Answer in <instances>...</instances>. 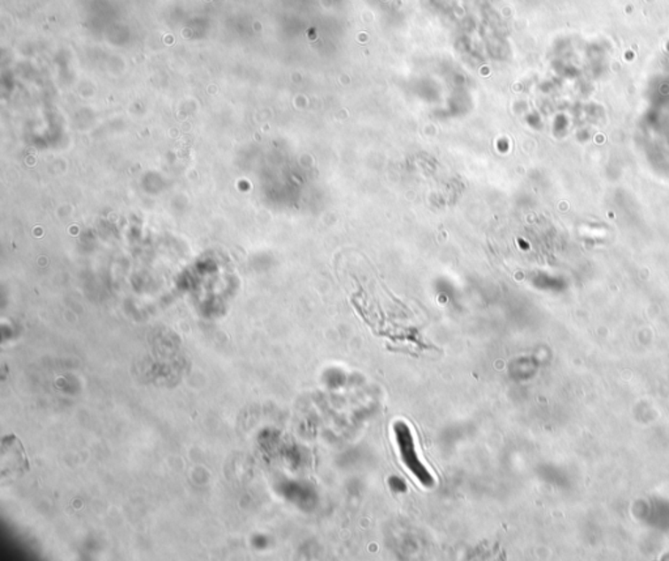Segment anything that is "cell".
Instances as JSON below:
<instances>
[{
  "label": "cell",
  "instance_id": "obj_1",
  "mask_svg": "<svg viewBox=\"0 0 669 561\" xmlns=\"http://www.w3.org/2000/svg\"><path fill=\"white\" fill-rule=\"evenodd\" d=\"M394 432L403 464L416 476L422 486H434V478H433L432 473L419 461L418 451H416L415 440H413L410 427L404 421H396L394 424Z\"/></svg>",
  "mask_w": 669,
  "mask_h": 561
},
{
  "label": "cell",
  "instance_id": "obj_2",
  "mask_svg": "<svg viewBox=\"0 0 669 561\" xmlns=\"http://www.w3.org/2000/svg\"><path fill=\"white\" fill-rule=\"evenodd\" d=\"M28 470V459H27L23 443L20 442V440L16 439L13 434H8L3 439L2 456H0L2 481H5L7 478L13 480Z\"/></svg>",
  "mask_w": 669,
  "mask_h": 561
}]
</instances>
